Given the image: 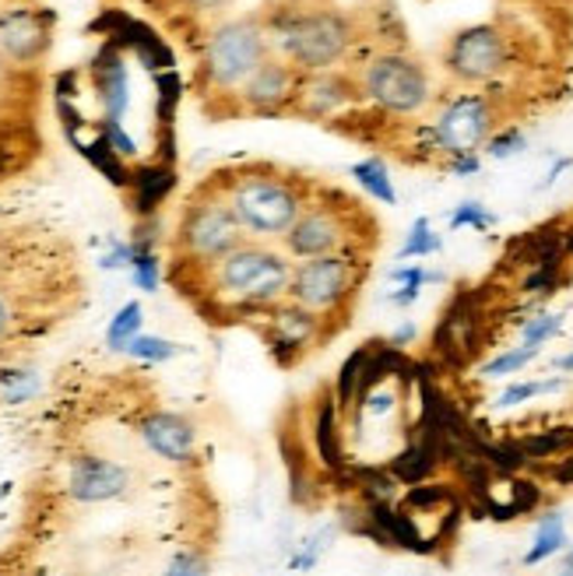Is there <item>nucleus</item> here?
Here are the masks:
<instances>
[{
	"label": "nucleus",
	"instance_id": "31",
	"mask_svg": "<svg viewBox=\"0 0 573 576\" xmlns=\"http://www.w3.org/2000/svg\"><path fill=\"white\" fill-rule=\"evenodd\" d=\"M461 503L458 493H454V485L444 482H423V485H412L409 493H404V510L409 514H440L444 506Z\"/></svg>",
	"mask_w": 573,
	"mask_h": 576
},
{
	"label": "nucleus",
	"instance_id": "13",
	"mask_svg": "<svg viewBox=\"0 0 573 576\" xmlns=\"http://www.w3.org/2000/svg\"><path fill=\"white\" fill-rule=\"evenodd\" d=\"M257 324H261V334H264V345H267V352H272V359L278 366L299 362L317 342H324V337L334 334V327L328 324L324 316L307 310V307H299V302H293V299L272 307L257 320Z\"/></svg>",
	"mask_w": 573,
	"mask_h": 576
},
{
	"label": "nucleus",
	"instance_id": "19",
	"mask_svg": "<svg viewBox=\"0 0 573 576\" xmlns=\"http://www.w3.org/2000/svg\"><path fill=\"white\" fill-rule=\"evenodd\" d=\"M444 468V453L436 439L426 436H409V443H404L391 461H387V471L394 474L401 485H423L433 482V474Z\"/></svg>",
	"mask_w": 573,
	"mask_h": 576
},
{
	"label": "nucleus",
	"instance_id": "2",
	"mask_svg": "<svg viewBox=\"0 0 573 576\" xmlns=\"http://www.w3.org/2000/svg\"><path fill=\"white\" fill-rule=\"evenodd\" d=\"M208 183L229 205L247 240L261 243H282L317 191V183L272 162H236L211 173Z\"/></svg>",
	"mask_w": 573,
	"mask_h": 576
},
{
	"label": "nucleus",
	"instance_id": "12",
	"mask_svg": "<svg viewBox=\"0 0 573 576\" xmlns=\"http://www.w3.org/2000/svg\"><path fill=\"white\" fill-rule=\"evenodd\" d=\"M54 49V11L22 0L0 11V74L11 81L32 78Z\"/></svg>",
	"mask_w": 573,
	"mask_h": 576
},
{
	"label": "nucleus",
	"instance_id": "49",
	"mask_svg": "<svg viewBox=\"0 0 573 576\" xmlns=\"http://www.w3.org/2000/svg\"><path fill=\"white\" fill-rule=\"evenodd\" d=\"M11 4H22V0H0V11H4V8H11Z\"/></svg>",
	"mask_w": 573,
	"mask_h": 576
},
{
	"label": "nucleus",
	"instance_id": "23",
	"mask_svg": "<svg viewBox=\"0 0 573 576\" xmlns=\"http://www.w3.org/2000/svg\"><path fill=\"white\" fill-rule=\"evenodd\" d=\"M570 285V261H552V264H535L517 278V296L542 307L546 299L563 292Z\"/></svg>",
	"mask_w": 573,
	"mask_h": 576
},
{
	"label": "nucleus",
	"instance_id": "41",
	"mask_svg": "<svg viewBox=\"0 0 573 576\" xmlns=\"http://www.w3.org/2000/svg\"><path fill=\"white\" fill-rule=\"evenodd\" d=\"M165 576H211L208 573V558L200 552H194V549H183V552L173 555V563H170V569H165Z\"/></svg>",
	"mask_w": 573,
	"mask_h": 576
},
{
	"label": "nucleus",
	"instance_id": "5",
	"mask_svg": "<svg viewBox=\"0 0 573 576\" xmlns=\"http://www.w3.org/2000/svg\"><path fill=\"white\" fill-rule=\"evenodd\" d=\"M272 39L261 14H236L208 28L205 46H200L197 81L200 92L215 103H232L243 81L272 57Z\"/></svg>",
	"mask_w": 573,
	"mask_h": 576
},
{
	"label": "nucleus",
	"instance_id": "6",
	"mask_svg": "<svg viewBox=\"0 0 573 576\" xmlns=\"http://www.w3.org/2000/svg\"><path fill=\"white\" fill-rule=\"evenodd\" d=\"M363 226H374V218L363 215L339 191L317 186L307 211L296 218L278 246L293 261L328 257V253H369L377 246V232H363Z\"/></svg>",
	"mask_w": 573,
	"mask_h": 576
},
{
	"label": "nucleus",
	"instance_id": "21",
	"mask_svg": "<svg viewBox=\"0 0 573 576\" xmlns=\"http://www.w3.org/2000/svg\"><path fill=\"white\" fill-rule=\"evenodd\" d=\"M95 92H99V106L106 110L110 120H121V113L127 110V71L121 54H113V49H106V54L95 60Z\"/></svg>",
	"mask_w": 573,
	"mask_h": 576
},
{
	"label": "nucleus",
	"instance_id": "28",
	"mask_svg": "<svg viewBox=\"0 0 573 576\" xmlns=\"http://www.w3.org/2000/svg\"><path fill=\"white\" fill-rule=\"evenodd\" d=\"M440 250H444V235L433 229V222H429L426 215H419L415 222H412V229L404 232V240L398 246V257L394 261H401V264L426 261V257H436Z\"/></svg>",
	"mask_w": 573,
	"mask_h": 576
},
{
	"label": "nucleus",
	"instance_id": "44",
	"mask_svg": "<svg viewBox=\"0 0 573 576\" xmlns=\"http://www.w3.org/2000/svg\"><path fill=\"white\" fill-rule=\"evenodd\" d=\"M419 299H423V292H419V288H404V285H398V288H391V292H387V302H391V307H398V310L415 307Z\"/></svg>",
	"mask_w": 573,
	"mask_h": 576
},
{
	"label": "nucleus",
	"instance_id": "17",
	"mask_svg": "<svg viewBox=\"0 0 573 576\" xmlns=\"http://www.w3.org/2000/svg\"><path fill=\"white\" fill-rule=\"evenodd\" d=\"M138 433L145 439V447L151 453H159L162 461H170V464L194 461L197 433H194V422L191 418H183L176 412H148L138 422Z\"/></svg>",
	"mask_w": 573,
	"mask_h": 576
},
{
	"label": "nucleus",
	"instance_id": "35",
	"mask_svg": "<svg viewBox=\"0 0 573 576\" xmlns=\"http://www.w3.org/2000/svg\"><path fill=\"white\" fill-rule=\"evenodd\" d=\"M525 148H528V134H525V127H517V124H503V127L493 134V138L485 141L482 155H489L493 162H507V159H517Z\"/></svg>",
	"mask_w": 573,
	"mask_h": 576
},
{
	"label": "nucleus",
	"instance_id": "45",
	"mask_svg": "<svg viewBox=\"0 0 573 576\" xmlns=\"http://www.w3.org/2000/svg\"><path fill=\"white\" fill-rule=\"evenodd\" d=\"M415 337H419V327L412 324V320H404V324L391 334V337H387V345H391V348H409V345H415Z\"/></svg>",
	"mask_w": 573,
	"mask_h": 576
},
{
	"label": "nucleus",
	"instance_id": "47",
	"mask_svg": "<svg viewBox=\"0 0 573 576\" xmlns=\"http://www.w3.org/2000/svg\"><path fill=\"white\" fill-rule=\"evenodd\" d=\"M563 253H566V261L573 264V215L563 218Z\"/></svg>",
	"mask_w": 573,
	"mask_h": 576
},
{
	"label": "nucleus",
	"instance_id": "38",
	"mask_svg": "<svg viewBox=\"0 0 573 576\" xmlns=\"http://www.w3.org/2000/svg\"><path fill=\"white\" fill-rule=\"evenodd\" d=\"M391 281H394V285H404V288H419V292H426L429 285H444L447 275H444V270L426 267L423 261H409V264L391 267Z\"/></svg>",
	"mask_w": 573,
	"mask_h": 576
},
{
	"label": "nucleus",
	"instance_id": "10",
	"mask_svg": "<svg viewBox=\"0 0 573 576\" xmlns=\"http://www.w3.org/2000/svg\"><path fill=\"white\" fill-rule=\"evenodd\" d=\"M71 288V278H57L54 270L36 278V264L22 250L19 257H4V240H0V348L11 345L25 327L43 324L46 316H39V299L54 302Z\"/></svg>",
	"mask_w": 573,
	"mask_h": 576
},
{
	"label": "nucleus",
	"instance_id": "36",
	"mask_svg": "<svg viewBox=\"0 0 573 576\" xmlns=\"http://www.w3.org/2000/svg\"><path fill=\"white\" fill-rule=\"evenodd\" d=\"M141 302H127V307L113 316V324L106 331V345L113 352H127V345L141 334Z\"/></svg>",
	"mask_w": 573,
	"mask_h": 576
},
{
	"label": "nucleus",
	"instance_id": "39",
	"mask_svg": "<svg viewBox=\"0 0 573 576\" xmlns=\"http://www.w3.org/2000/svg\"><path fill=\"white\" fill-rule=\"evenodd\" d=\"M176 352L180 348L173 342H165V337H151V334H138L127 345V355H134V359H141V362H165V359H173Z\"/></svg>",
	"mask_w": 573,
	"mask_h": 576
},
{
	"label": "nucleus",
	"instance_id": "33",
	"mask_svg": "<svg viewBox=\"0 0 573 576\" xmlns=\"http://www.w3.org/2000/svg\"><path fill=\"white\" fill-rule=\"evenodd\" d=\"M366 355H369V342H366L359 352H352L348 359L342 362V369H339V380H334V401H339V408H342V412L348 408L352 401L359 398V383H363Z\"/></svg>",
	"mask_w": 573,
	"mask_h": 576
},
{
	"label": "nucleus",
	"instance_id": "1",
	"mask_svg": "<svg viewBox=\"0 0 573 576\" xmlns=\"http://www.w3.org/2000/svg\"><path fill=\"white\" fill-rule=\"evenodd\" d=\"M293 264L278 243L243 240L208 267H170V278L208 320H261L289 299Z\"/></svg>",
	"mask_w": 573,
	"mask_h": 576
},
{
	"label": "nucleus",
	"instance_id": "26",
	"mask_svg": "<svg viewBox=\"0 0 573 576\" xmlns=\"http://www.w3.org/2000/svg\"><path fill=\"white\" fill-rule=\"evenodd\" d=\"M173 169H165V165H141L138 173L130 176V191H134V211L138 215H151L165 197H170L173 191Z\"/></svg>",
	"mask_w": 573,
	"mask_h": 576
},
{
	"label": "nucleus",
	"instance_id": "48",
	"mask_svg": "<svg viewBox=\"0 0 573 576\" xmlns=\"http://www.w3.org/2000/svg\"><path fill=\"white\" fill-rule=\"evenodd\" d=\"M552 369H555V372H563V377H566V372H573V345H570V352L555 355V359H552Z\"/></svg>",
	"mask_w": 573,
	"mask_h": 576
},
{
	"label": "nucleus",
	"instance_id": "42",
	"mask_svg": "<svg viewBox=\"0 0 573 576\" xmlns=\"http://www.w3.org/2000/svg\"><path fill=\"white\" fill-rule=\"evenodd\" d=\"M444 169H447L450 176H458V180L479 176L482 173V151H465V155H450L444 162Z\"/></svg>",
	"mask_w": 573,
	"mask_h": 576
},
{
	"label": "nucleus",
	"instance_id": "9",
	"mask_svg": "<svg viewBox=\"0 0 573 576\" xmlns=\"http://www.w3.org/2000/svg\"><path fill=\"white\" fill-rule=\"evenodd\" d=\"M517 64L514 36L496 22H475L458 28L444 46L440 67L461 89H489L503 81Z\"/></svg>",
	"mask_w": 573,
	"mask_h": 576
},
{
	"label": "nucleus",
	"instance_id": "22",
	"mask_svg": "<svg viewBox=\"0 0 573 576\" xmlns=\"http://www.w3.org/2000/svg\"><path fill=\"white\" fill-rule=\"evenodd\" d=\"M566 545H570L566 517L560 510H546L542 517H538V523H535V538H531V545H528V552H525V558H520V563H525L528 569L531 566H542V563H549V558L563 555Z\"/></svg>",
	"mask_w": 573,
	"mask_h": 576
},
{
	"label": "nucleus",
	"instance_id": "18",
	"mask_svg": "<svg viewBox=\"0 0 573 576\" xmlns=\"http://www.w3.org/2000/svg\"><path fill=\"white\" fill-rule=\"evenodd\" d=\"M36 130L25 120L22 113H11V110H0V183L11 180L14 173L32 162L36 155Z\"/></svg>",
	"mask_w": 573,
	"mask_h": 576
},
{
	"label": "nucleus",
	"instance_id": "27",
	"mask_svg": "<svg viewBox=\"0 0 573 576\" xmlns=\"http://www.w3.org/2000/svg\"><path fill=\"white\" fill-rule=\"evenodd\" d=\"M563 327H566V313L546 310V307H535L517 320L520 345H535V348H546L549 342H555V337L563 334Z\"/></svg>",
	"mask_w": 573,
	"mask_h": 576
},
{
	"label": "nucleus",
	"instance_id": "24",
	"mask_svg": "<svg viewBox=\"0 0 573 576\" xmlns=\"http://www.w3.org/2000/svg\"><path fill=\"white\" fill-rule=\"evenodd\" d=\"M517 447L525 450L528 464L531 468H546L560 457L573 453V426H549V429H538L517 439Z\"/></svg>",
	"mask_w": 573,
	"mask_h": 576
},
{
	"label": "nucleus",
	"instance_id": "34",
	"mask_svg": "<svg viewBox=\"0 0 573 576\" xmlns=\"http://www.w3.org/2000/svg\"><path fill=\"white\" fill-rule=\"evenodd\" d=\"M447 226H450V232H489L496 226V215L489 211L482 200H461V205H454V211L447 215Z\"/></svg>",
	"mask_w": 573,
	"mask_h": 576
},
{
	"label": "nucleus",
	"instance_id": "25",
	"mask_svg": "<svg viewBox=\"0 0 573 576\" xmlns=\"http://www.w3.org/2000/svg\"><path fill=\"white\" fill-rule=\"evenodd\" d=\"M348 176L356 180V186H359V191L369 200H377V205H383V208H394L398 205V186L391 180V169H387V162L380 155H369V159L352 162L348 165Z\"/></svg>",
	"mask_w": 573,
	"mask_h": 576
},
{
	"label": "nucleus",
	"instance_id": "11",
	"mask_svg": "<svg viewBox=\"0 0 573 576\" xmlns=\"http://www.w3.org/2000/svg\"><path fill=\"white\" fill-rule=\"evenodd\" d=\"M429 130L440 159L465 155V151H482L485 141L503 127L500 124V103L493 92L482 89H465L447 95L444 103H436L429 116Z\"/></svg>",
	"mask_w": 573,
	"mask_h": 576
},
{
	"label": "nucleus",
	"instance_id": "15",
	"mask_svg": "<svg viewBox=\"0 0 573 576\" xmlns=\"http://www.w3.org/2000/svg\"><path fill=\"white\" fill-rule=\"evenodd\" d=\"M356 106H363L356 78H352L348 67H339V71L302 74L293 113L302 116V120H313V124H334Z\"/></svg>",
	"mask_w": 573,
	"mask_h": 576
},
{
	"label": "nucleus",
	"instance_id": "37",
	"mask_svg": "<svg viewBox=\"0 0 573 576\" xmlns=\"http://www.w3.org/2000/svg\"><path fill=\"white\" fill-rule=\"evenodd\" d=\"M546 493L542 485H538L535 479H525V474H514V479H507V503L514 517H525V514H535L538 506H542Z\"/></svg>",
	"mask_w": 573,
	"mask_h": 576
},
{
	"label": "nucleus",
	"instance_id": "3",
	"mask_svg": "<svg viewBox=\"0 0 573 576\" xmlns=\"http://www.w3.org/2000/svg\"><path fill=\"white\" fill-rule=\"evenodd\" d=\"M264 19L267 39L278 57H285L299 74H320L348 67L359 46V28L352 14L328 4H278Z\"/></svg>",
	"mask_w": 573,
	"mask_h": 576
},
{
	"label": "nucleus",
	"instance_id": "20",
	"mask_svg": "<svg viewBox=\"0 0 573 576\" xmlns=\"http://www.w3.org/2000/svg\"><path fill=\"white\" fill-rule=\"evenodd\" d=\"M339 415H342V408H339V401H334V394H324L317 401V408H313V447H317V457L324 461L328 471H339L345 464Z\"/></svg>",
	"mask_w": 573,
	"mask_h": 576
},
{
	"label": "nucleus",
	"instance_id": "14",
	"mask_svg": "<svg viewBox=\"0 0 573 576\" xmlns=\"http://www.w3.org/2000/svg\"><path fill=\"white\" fill-rule=\"evenodd\" d=\"M299 71L296 67L272 54L254 74L243 81V89L232 99V113H247V116H289L299 95Z\"/></svg>",
	"mask_w": 573,
	"mask_h": 576
},
{
	"label": "nucleus",
	"instance_id": "40",
	"mask_svg": "<svg viewBox=\"0 0 573 576\" xmlns=\"http://www.w3.org/2000/svg\"><path fill=\"white\" fill-rule=\"evenodd\" d=\"M0 383H4L8 401H25L28 394L39 391V380L32 369H4L0 372Z\"/></svg>",
	"mask_w": 573,
	"mask_h": 576
},
{
	"label": "nucleus",
	"instance_id": "29",
	"mask_svg": "<svg viewBox=\"0 0 573 576\" xmlns=\"http://www.w3.org/2000/svg\"><path fill=\"white\" fill-rule=\"evenodd\" d=\"M538 355H542V348H535V345H511V348H503L496 352L493 359H485L479 366V377L482 380H507V377H517V372H525Z\"/></svg>",
	"mask_w": 573,
	"mask_h": 576
},
{
	"label": "nucleus",
	"instance_id": "43",
	"mask_svg": "<svg viewBox=\"0 0 573 576\" xmlns=\"http://www.w3.org/2000/svg\"><path fill=\"white\" fill-rule=\"evenodd\" d=\"M549 474V482L552 485H560V488H573V453L560 457V461H552L542 468Z\"/></svg>",
	"mask_w": 573,
	"mask_h": 576
},
{
	"label": "nucleus",
	"instance_id": "7",
	"mask_svg": "<svg viewBox=\"0 0 573 576\" xmlns=\"http://www.w3.org/2000/svg\"><path fill=\"white\" fill-rule=\"evenodd\" d=\"M247 240L229 205L200 180L187 205L180 208L176 229L170 235V267H208Z\"/></svg>",
	"mask_w": 573,
	"mask_h": 576
},
{
	"label": "nucleus",
	"instance_id": "30",
	"mask_svg": "<svg viewBox=\"0 0 573 576\" xmlns=\"http://www.w3.org/2000/svg\"><path fill=\"white\" fill-rule=\"evenodd\" d=\"M566 387L563 372H555V377H542V380H514L503 387V394L493 401L496 408H520V404H528L535 398H546V394H560Z\"/></svg>",
	"mask_w": 573,
	"mask_h": 576
},
{
	"label": "nucleus",
	"instance_id": "8",
	"mask_svg": "<svg viewBox=\"0 0 573 576\" xmlns=\"http://www.w3.org/2000/svg\"><path fill=\"white\" fill-rule=\"evenodd\" d=\"M369 275V253H328L293 264L289 299L320 313L331 324H345Z\"/></svg>",
	"mask_w": 573,
	"mask_h": 576
},
{
	"label": "nucleus",
	"instance_id": "32",
	"mask_svg": "<svg viewBox=\"0 0 573 576\" xmlns=\"http://www.w3.org/2000/svg\"><path fill=\"white\" fill-rule=\"evenodd\" d=\"M334 534H339V523H331V528H317L313 534L302 538L299 545H296V552H293V558H289V569H293V573H310V569H317L320 558H324V555L331 552Z\"/></svg>",
	"mask_w": 573,
	"mask_h": 576
},
{
	"label": "nucleus",
	"instance_id": "46",
	"mask_svg": "<svg viewBox=\"0 0 573 576\" xmlns=\"http://www.w3.org/2000/svg\"><path fill=\"white\" fill-rule=\"evenodd\" d=\"M570 165H573V159H566V155H563V159H555V162H552V169H549V176L542 180V186H552L555 180H560V176L566 173Z\"/></svg>",
	"mask_w": 573,
	"mask_h": 576
},
{
	"label": "nucleus",
	"instance_id": "4",
	"mask_svg": "<svg viewBox=\"0 0 573 576\" xmlns=\"http://www.w3.org/2000/svg\"><path fill=\"white\" fill-rule=\"evenodd\" d=\"M352 78H356L363 106L391 116V120H419L440 103L429 64L401 46H383L366 54L359 67H352Z\"/></svg>",
	"mask_w": 573,
	"mask_h": 576
},
{
	"label": "nucleus",
	"instance_id": "16",
	"mask_svg": "<svg viewBox=\"0 0 573 576\" xmlns=\"http://www.w3.org/2000/svg\"><path fill=\"white\" fill-rule=\"evenodd\" d=\"M130 485V471L124 464L110 461L99 453H78L71 461V479H67V493L78 503H110L124 496Z\"/></svg>",
	"mask_w": 573,
	"mask_h": 576
}]
</instances>
